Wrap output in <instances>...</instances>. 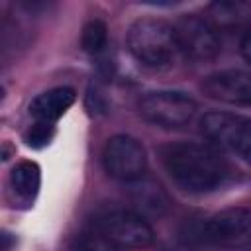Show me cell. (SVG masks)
Wrapping results in <instances>:
<instances>
[{"label":"cell","mask_w":251,"mask_h":251,"mask_svg":"<svg viewBox=\"0 0 251 251\" xmlns=\"http://www.w3.org/2000/svg\"><path fill=\"white\" fill-rule=\"evenodd\" d=\"M127 47L137 61L149 67H163L180 51L175 27L155 18H141L131 24L127 31Z\"/></svg>","instance_id":"2"},{"label":"cell","mask_w":251,"mask_h":251,"mask_svg":"<svg viewBox=\"0 0 251 251\" xmlns=\"http://www.w3.org/2000/svg\"><path fill=\"white\" fill-rule=\"evenodd\" d=\"M171 178L190 192H208L224 184L226 161L210 147L198 143H173L161 153Z\"/></svg>","instance_id":"1"},{"label":"cell","mask_w":251,"mask_h":251,"mask_svg":"<svg viewBox=\"0 0 251 251\" xmlns=\"http://www.w3.org/2000/svg\"><path fill=\"white\" fill-rule=\"evenodd\" d=\"M108 43V27L102 20H90L80 35V45L86 53H100Z\"/></svg>","instance_id":"14"},{"label":"cell","mask_w":251,"mask_h":251,"mask_svg":"<svg viewBox=\"0 0 251 251\" xmlns=\"http://www.w3.org/2000/svg\"><path fill=\"white\" fill-rule=\"evenodd\" d=\"M73 102H75V90L69 86H57L35 96L33 102L29 104V114L35 122L53 126V122H57L71 108Z\"/></svg>","instance_id":"11"},{"label":"cell","mask_w":251,"mask_h":251,"mask_svg":"<svg viewBox=\"0 0 251 251\" xmlns=\"http://www.w3.org/2000/svg\"><path fill=\"white\" fill-rule=\"evenodd\" d=\"M69 251H118V247L112 245L102 233L90 231V233H80V235H76V237L71 241Z\"/></svg>","instance_id":"15"},{"label":"cell","mask_w":251,"mask_h":251,"mask_svg":"<svg viewBox=\"0 0 251 251\" xmlns=\"http://www.w3.org/2000/svg\"><path fill=\"white\" fill-rule=\"evenodd\" d=\"M139 110L143 118L161 127H180L186 126L194 112V100L178 90H155L143 96Z\"/></svg>","instance_id":"5"},{"label":"cell","mask_w":251,"mask_h":251,"mask_svg":"<svg viewBox=\"0 0 251 251\" xmlns=\"http://www.w3.org/2000/svg\"><path fill=\"white\" fill-rule=\"evenodd\" d=\"M96 231L118 249H143L153 243V229L137 212H108L96 220Z\"/></svg>","instance_id":"4"},{"label":"cell","mask_w":251,"mask_h":251,"mask_svg":"<svg viewBox=\"0 0 251 251\" xmlns=\"http://www.w3.org/2000/svg\"><path fill=\"white\" fill-rule=\"evenodd\" d=\"M241 53H243V57H245V61L251 65V29L243 35V39H241Z\"/></svg>","instance_id":"17"},{"label":"cell","mask_w":251,"mask_h":251,"mask_svg":"<svg viewBox=\"0 0 251 251\" xmlns=\"http://www.w3.org/2000/svg\"><path fill=\"white\" fill-rule=\"evenodd\" d=\"M178 49L192 61H210L220 51V37L216 25L202 16L190 14L180 18L175 27Z\"/></svg>","instance_id":"7"},{"label":"cell","mask_w":251,"mask_h":251,"mask_svg":"<svg viewBox=\"0 0 251 251\" xmlns=\"http://www.w3.org/2000/svg\"><path fill=\"white\" fill-rule=\"evenodd\" d=\"M131 204L135 206L137 214L145 216H161L169 208V196L167 192L149 178H137L131 182L129 190Z\"/></svg>","instance_id":"12"},{"label":"cell","mask_w":251,"mask_h":251,"mask_svg":"<svg viewBox=\"0 0 251 251\" xmlns=\"http://www.w3.org/2000/svg\"><path fill=\"white\" fill-rule=\"evenodd\" d=\"M41 171L33 161H20L8 178L10 200L20 208H29L39 192Z\"/></svg>","instance_id":"10"},{"label":"cell","mask_w":251,"mask_h":251,"mask_svg":"<svg viewBox=\"0 0 251 251\" xmlns=\"http://www.w3.org/2000/svg\"><path fill=\"white\" fill-rule=\"evenodd\" d=\"M104 169L112 178L133 182L143 176L147 157L141 143L129 135H114L108 139L102 153Z\"/></svg>","instance_id":"6"},{"label":"cell","mask_w":251,"mask_h":251,"mask_svg":"<svg viewBox=\"0 0 251 251\" xmlns=\"http://www.w3.org/2000/svg\"><path fill=\"white\" fill-rule=\"evenodd\" d=\"M210 22L218 27H239L251 18V4L247 2H214L210 4Z\"/></svg>","instance_id":"13"},{"label":"cell","mask_w":251,"mask_h":251,"mask_svg":"<svg viewBox=\"0 0 251 251\" xmlns=\"http://www.w3.org/2000/svg\"><path fill=\"white\" fill-rule=\"evenodd\" d=\"M202 90L208 98L235 106H251V75L243 71H220L204 78Z\"/></svg>","instance_id":"9"},{"label":"cell","mask_w":251,"mask_h":251,"mask_svg":"<svg viewBox=\"0 0 251 251\" xmlns=\"http://www.w3.org/2000/svg\"><path fill=\"white\" fill-rule=\"evenodd\" d=\"M200 127L210 141L251 165V118L227 112H210L202 118Z\"/></svg>","instance_id":"3"},{"label":"cell","mask_w":251,"mask_h":251,"mask_svg":"<svg viewBox=\"0 0 251 251\" xmlns=\"http://www.w3.org/2000/svg\"><path fill=\"white\" fill-rule=\"evenodd\" d=\"M53 137V126L51 124H41V122H35L29 131L25 133V139L31 147H43L49 143V139Z\"/></svg>","instance_id":"16"},{"label":"cell","mask_w":251,"mask_h":251,"mask_svg":"<svg viewBox=\"0 0 251 251\" xmlns=\"http://www.w3.org/2000/svg\"><path fill=\"white\" fill-rule=\"evenodd\" d=\"M202 235L206 241L220 247H241L251 241V210L249 208H227L212 216Z\"/></svg>","instance_id":"8"},{"label":"cell","mask_w":251,"mask_h":251,"mask_svg":"<svg viewBox=\"0 0 251 251\" xmlns=\"http://www.w3.org/2000/svg\"><path fill=\"white\" fill-rule=\"evenodd\" d=\"M161 251H194L188 243H182V241H176V243H171V245H165Z\"/></svg>","instance_id":"18"}]
</instances>
